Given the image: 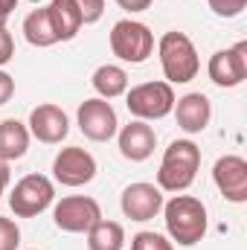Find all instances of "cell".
Masks as SVG:
<instances>
[{
  "label": "cell",
  "instance_id": "cell-9",
  "mask_svg": "<svg viewBox=\"0 0 247 250\" xmlns=\"http://www.w3.org/2000/svg\"><path fill=\"white\" fill-rule=\"evenodd\" d=\"M53 175L62 187H84L96 178V160L90 151L79 148V146H70L62 148L53 160Z\"/></svg>",
  "mask_w": 247,
  "mask_h": 250
},
{
  "label": "cell",
  "instance_id": "cell-3",
  "mask_svg": "<svg viewBox=\"0 0 247 250\" xmlns=\"http://www.w3.org/2000/svg\"><path fill=\"white\" fill-rule=\"evenodd\" d=\"M157 53H160V67H163V76H166L169 84H186L201 70L198 50H195L192 38L178 32V29H172L160 38Z\"/></svg>",
  "mask_w": 247,
  "mask_h": 250
},
{
  "label": "cell",
  "instance_id": "cell-12",
  "mask_svg": "<svg viewBox=\"0 0 247 250\" xmlns=\"http://www.w3.org/2000/svg\"><path fill=\"white\" fill-rule=\"evenodd\" d=\"M120 207H123L125 218L131 221H151L163 209V192L154 184H131L125 187Z\"/></svg>",
  "mask_w": 247,
  "mask_h": 250
},
{
  "label": "cell",
  "instance_id": "cell-15",
  "mask_svg": "<svg viewBox=\"0 0 247 250\" xmlns=\"http://www.w3.org/2000/svg\"><path fill=\"white\" fill-rule=\"evenodd\" d=\"M175 117L178 125L184 128L186 134H201L209 120H212V102L204 93H186L181 99H175Z\"/></svg>",
  "mask_w": 247,
  "mask_h": 250
},
{
  "label": "cell",
  "instance_id": "cell-22",
  "mask_svg": "<svg viewBox=\"0 0 247 250\" xmlns=\"http://www.w3.org/2000/svg\"><path fill=\"white\" fill-rule=\"evenodd\" d=\"M21 245V230L12 218L0 215V250H18Z\"/></svg>",
  "mask_w": 247,
  "mask_h": 250
},
{
  "label": "cell",
  "instance_id": "cell-26",
  "mask_svg": "<svg viewBox=\"0 0 247 250\" xmlns=\"http://www.w3.org/2000/svg\"><path fill=\"white\" fill-rule=\"evenodd\" d=\"M12 96H15V79L6 70H0V105H6Z\"/></svg>",
  "mask_w": 247,
  "mask_h": 250
},
{
  "label": "cell",
  "instance_id": "cell-19",
  "mask_svg": "<svg viewBox=\"0 0 247 250\" xmlns=\"http://www.w3.org/2000/svg\"><path fill=\"white\" fill-rule=\"evenodd\" d=\"M87 248L90 250H123L125 248V230L123 224L99 218L90 230H87Z\"/></svg>",
  "mask_w": 247,
  "mask_h": 250
},
{
  "label": "cell",
  "instance_id": "cell-1",
  "mask_svg": "<svg viewBox=\"0 0 247 250\" xmlns=\"http://www.w3.org/2000/svg\"><path fill=\"white\" fill-rule=\"evenodd\" d=\"M163 218L172 242L192 248L206 236V207L192 195H175L169 204H163Z\"/></svg>",
  "mask_w": 247,
  "mask_h": 250
},
{
  "label": "cell",
  "instance_id": "cell-14",
  "mask_svg": "<svg viewBox=\"0 0 247 250\" xmlns=\"http://www.w3.org/2000/svg\"><path fill=\"white\" fill-rule=\"evenodd\" d=\"M154 146H157V134L145 120H134V123H128L120 131V151L131 163L148 160L154 154Z\"/></svg>",
  "mask_w": 247,
  "mask_h": 250
},
{
  "label": "cell",
  "instance_id": "cell-8",
  "mask_svg": "<svg viewBox=\"0 0 247 250\" xmlns=\"http://www.w3.org/2000/svg\"><path fill=\"white\" fill-rule=\"evenodd\" d=\"M76 123H79V131L93 143H108L111 137H117V125H120L117 111L108 99H84L79 105Z\"/></svg>",
  "mask_w": 247,
  "mask_h": 250
},
{
  "label": "cell",
  "instance_id": "cell-17",
  "mask_svg": "<svg viewBox=\"0 0 247 250\" xmlns=\"http://www.w3.org/2000/svg\"><path fill=\"white\" fill-rule=\"evenodd\" d=\"M29 128L18 120H3L0 123V160H21L29 148Z\"/></svg>",
  "mask_w": 247,
  "mask_h": 250
},
{
  "label": "cell",
  "instance_id": "cell-13",
  "mask_svg": "<svg viewBox=\"0 0 247 250\" xmlns=\"http://www.w3.org/2000/svg\"><path fill=\"white\" fill-rule=\"evenodd\" d=\"M26 128L41 143H62L70 134V120L59 105H38V108H32Z\"/></svg>",
  "mask_w": 247,
  "mask_h": 250
},
{
  "label": "cell",
  "instance_id": "cell-29",
  "mask_svg": "<svg viewBox=\"0 0 247 250\" xmlns=\"http://www.w3.org/2000/svg\"><path fill=\"white\" fill-rule=\"evenodd\" d=\"M15 9H18V0H0V15H6V18H9Z\"/></svg>",
  "mask_w": 247,
  "mask_h": 250
},
{
  "label": "cell",
  "instance_id": "cell-27",
  "mask_svg": "<svg viewBox=\"0 0 247 250\" xmlns=\"http://www.w3.org/2000/svg\"><path fill=\"white\" fill-rule=\"evenodd\" d=\"M117 6L125 12H145L151 6V0H117Z\"/></svg>",
  "mask_w": 247,
  "mask_h": 250
},
{
  "label": "cell",
  "instance_id": "cell-28",
  "mask_svg": "<svg viewBox=\"0 0 247 250\" xmlns=\"http://www.w3.org/2000/svg\"><path fill=\"white\" fill-rule=\"evenodd\" d=\"M9 178H12V172H9V163H6V160H0V195L6 192V187H9Z\"/></svg>",
  "mask_w": 247,
  "mask_h": 250
},
{
  "label": "cell",
  "instance_id": "cell-2",
  "mask_svg": "<svg viewBox=\"0 0 247 250\" xmlns=\"http://www.w3.org/2000/svg\"><path fill=\"white\" fill-rule=\"evenodd\" d=\"M201 169V148L192 140H175L157 169V187L166 192H184L195 184Z\"/></svg>",
  "mask_w": 247,
  "mask_h": 250
},
{
  "label": "cell",
  "instance_id": "cell-18",
  "mask_svg": "<svg viewBox=\"0 0 247 250\" xmlns=\"http://www.w3.org/2000/svg\"><path fill=\"white\" fill-rule=\"evenodd\" d=\"M90 82H93V90L99 93V99H117V96H123L128 90V73L123 67H117V64L96 67Z\"/></svg>",
  "mask_w": 247,
  "mask_h": 250
},
{
  "label": "cell",
  "instance_id": "cell-6",
  "mask_svg": "<svg viewBox=\"0 0 247 250\" xmlns=\"http://www.w3.org/2000/svg\"><path fill=\"white\" fill-rule=\"evenodd\" d=\"M56 198V187L44 175H26L9 192V207L18 218H35L41 215Z\"/></svg>",
  "mask_w": 247,
  "mask_h": 250
},
{
  "label": "cell",
  "instance_id": "cell-11",
  "mask_svg": "<svg viewBox=\"0 0 247 250\" xmlns=\"http://www.w3.org/2000/svg\"><path fill=\"white\" fill-rule=\"evenodd\" d=\"M212 178L215 187L221 189V195L233 204H245L247 201V160L239 154H224L215 160L212 166Z\"/></svg>",
  "mask_w": 247,
  "mask_h": 250
},
{
  "label": "cell",
  "instance_id": "cell-16",
  "mask_svg": "<svg viewBox=\"0 0 247 250\" xmlns=\"http://www.w3.org/2000/svg\"><path fill=\"white\" fill-rule=\"evenodd\" d=\"M47 15H50L56 41H73V38L79 35V29L84 26L76 0H53V3L47 6Z\"/></svg>",
  "mask_w": 247,
  "mask_h": 250
},
{
  "label": "cell",
  "instance_id": "cell-10",
  "mask_svg": "<svg viewBox=\"0 0 247 250\" xmlns=\"http://www.w3.org/2000/svg\"><path fill=\"white\" fill-rule=\"evenodd\" d=\"M206 70L218 87H239L247 79V41H239L230 50H218Z\"/></svg>",
  "mask_w": 247,
  "mask_h": 250
},
{
  "label": "cell",
  "instance_id": "cell-31",
  "mask_svg": "<svg viewBox=\"0 0 247 250\" xmlns=\"http://www.w3.org/2000/svg\"><path fill=\"white\" fill-rule=\"evenodd\" d=\"M29 3H41V0H29Z\"/></svg>",
  "mask_w": 247,
  "mask_h": 250
},
{
  "label": "cell",
  "instance_id": "cell-23",
  "mask_svg": "<svg viewBox=\"0 0 247 250\" xmlns=\"http://www.w3.org/2000/svg\"><path fill=\"white\" fill-rule=\"evenodd\" d=\"M76 6H79L82 23H96L105 15V0H76Z\"/></svg>",
  "mask_w": 247,
  "mask_h": 250
},
{
  "label": "cell",
  "instance_id": "cell-20",
  "mask_svg": "<svg viewBox=\"0 0 247 250\" xmlns=\"http://www.w3.org/2000/svg\"><path fill=\"white\" fill-rule=\"evenodd\" d=\"M23 35H26V41H29L32 47H38V50L59 44V41H56V32H53V23H50L47 9H35V12H29V15H26V21H23Z\"/></svg>",
  "mask_w": 247,
  "mask_h": 250
},
{
  "label": "cell",
  "instance_id": "cell-5",
  "mask_svg": "<svg viewBox=\"0 0 247 250\" xmlns=\"http://www.w3.org/2000/svg\"><path fill=\"white\" fill-rule=\"evenodd\" d=\"M125 93H128L125 105L137 120H163L175 108V90L169 82H145Z\"/></svg>",
  "mask_w": 247,
  "mask_h": 250
},
{
  "label": "cell",
  "instance_id": "cell-7",
  "mask_svg": "<svg viewBox=\"0 0 247 250\" xmlns=\"http://www.w3.org/2000/svg\"><path fill=\"white\" fill-rule=\"evenodd\" d=\"M99 218H102L99 201H93L87 195L62 198L56 204V209H53V221H56V227L64 230V233H87Z\"/></svg>",
  "mask_w": 247,
  "mask_h": 250
},
{
  "label": "cell",
  "instance_id": "cell-30",
  "mask_svg": "<svg viewBox=\"0 0 247 250\" xmlns=\"http://www.w3.org/2000/svg\"><path fill=\"white\" fill-rule=\"evenodd\" d=\"M0 29H6V15H0Z\"/></svg>",
  "mask_w": 247,
  "mask_h": 250
},
{
  "label": "cell",
  "instance_id": "cell-25",
  "mask_svg": "<svg viewBox=\"0 0 247 250\" xmlns=\"http://www.w3.org/2000/svg\"><path fill=\"white\" fill-rule=\"evenodd\" d=\"M12 56H15V38L9 29H0V67L12 62Z\"/></svg>",
  "mask_w": 247,
  "mask_h": 250
},
{
  "label": "cell",
  "instance_id": "cell-21",
  "mask_svg": "<svg viewBox=\"0 0 247 250\" xmlns=\"http://www.w3.org/2000/svg\"><path fill=\"white\" fill-rule=\"evenodd\" d=\"M131 250H175L172 248V242H166L160 233H137L134 239H131Z\"/></svg>",
  "mask_w": 247,
  "mask_h": 250
},
{
  "label": "cell",
  "instance_id": "cell-4",
  "mask_svg": "<svg viewBox=\"0 0 247 250\" xmlns=\"http://www.w3.org/2000/svg\"><path fill=\"white\" fill-rule=\"evenodd\" d=\"M111 50L117 59L128 64H143L154 53V35L145 23L125 18V21H117L111 29Z\"/></svg>",
  "mask_w": 247,
  "mask_h": 250
},
{
  "label": "cell",
  "instance_id": "cell-24",
  "mask_svg": "<svg viewBox=\"0 0 247 250\" xmlns=\"http://www.w3.org/2000/svg\"><path fill=\"white\" fill-rule=\"evenodd\" d=\"M247 6V0H209V9L218 15V18H236L242 15Z\"/></svg>",
  "mask_w": 247,
  "mask_h": 250
}]
</instances>
